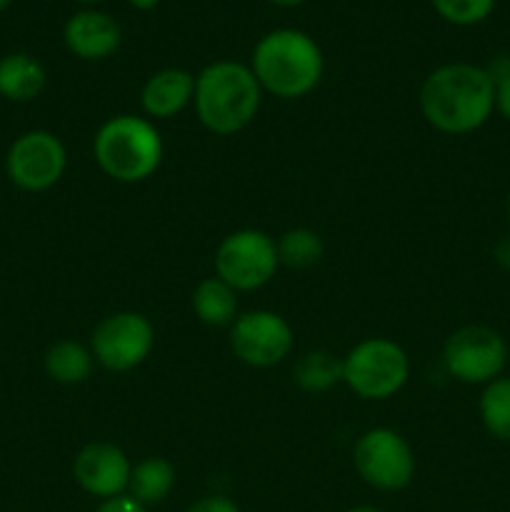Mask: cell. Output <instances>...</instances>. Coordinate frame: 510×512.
<instances>
[{"mask_svg": "<svg viewBox=\"0 0 510 512\" xmlns=\"http://www.w3.org/2000/svg\"><path fill=\"white\" fill-rule=\"evenodd\" d=\"M420 110L440 133L465 135L483 128L495 110V83L488 68L473 63L435 68L420 88Z\"/></svg>", "mask_w": 510, "mask_h": 512, "instance_id": "6da1fadb", "label": "cell"}, {"mask_svg": "<svg viewBox=\"0 0 510 512\" xmlns=\"http://www.w3.org/2000/svg\"><path fill=\"white\" fill-rule=\"evenodd\" d=\"M195 113L215 135H233L248 128L263 103V88L250 65L215 60L195 78Z\"/></svg>", "mask_w": 510, "mask_h": 512, "instance_id": "7a4b0ae2", "label": "cell"}, {"mask_svg": "<svg viewBox=\"0 0 510 512\" xmlns=\"http://www.w3.org/2000/svg\"><path fill=\"white\" fill-rule=\"evenodd\" d=\"M323 50L308 33L295 28H278L255 43L250 70L260 88L275 98H303L323 78Z\"/></svg>", "mask_w": 510, "mask_h": 512, "instance_id": "3957f363", "label": "cell"}, {"mask_svg": "<svg viewBox=\"0 0 510 512\" xmlns=\"http://www.w3.org/2000/svg\"><path fill=\"white\" fill-rule=\"evenodd\" d=\"M95 163L118 183L148 180L163 160V138L148 118L115 115L100 125L93 143Z\"/></svg>", "mask_w": 510, "mask_h": 512, "instance_id": "277c9868", "label": "cell"}, {"mask_svg": "<svg viewBox=\"0 0 510 512\" xmlns=\"http://www.w3.org/2000/svg\"><path fill=\"white\" fill-rule=\"evenodd\" d=\"M410 375V360L398 343L388 338H368L343 358V383L358 398H393Z\"/></svg>", "mask_w": 510, "mask_h": 512, "instance_id": "5b68a950", "label": "cell"}, {"mask_svg": "<svg viewBox=\"0 0 510 512\" xmlns=\"http://www.w3.org/2000/svg\"><path fill=\"white\" fill-rule=\"evenodd\" d=\"M508 343L488 325H463L443 345V363L450 378L465 385H488L505 370Z\"/></svg>", "mask_w": 510, "mask_h": 512, "instance_id": "8992f818", "label": "cell"}, {"mask_svg": "<svg viewBox=\"0 0 510 512\" xmlns=\"http://www.w3.org/2000/svg\"><path fill=\"white\" fill-rule=\"evenodd\" d=\"M278 245L263 230H235L215 250V275L240 290H258L275 278Z\"/></svg>", "mask_w": 510, "mask_h": 512, "instance_id": "52a82bcc", "label": "cell"}, {"mask_svg": "<svg viewBox=\"0 0 510 512\" xmlns=\"http://www.w3.org/2000/svg\"><path fill=\"white\" fill-rule=\"evenodd\" d=\"M155 345V328L143 313L123 310L98 323L90 338L93 358L113 373H128L145 363Z\"/></svg>", "mask_w": 510, "mask_h": 512, "instance_id": "ba28073f", "label": "cell"}, {"mask_svg": "<svg viewBox=\"0 0 510 512\" xmlns=\"http://www.w3.org/2000/svg\"><path fill=\"white\" fill-rule=\"evenodd\" d=\"M68 153L63 140L50 130H28L18 135L5 155V170L13 185L28 193H43L63 178Z\"/></svg>", "mask_w": 510, "mask_h": 512, "instance_id": "9c48e42d", "label": "cell"}, {"mask_svg": "<svg viewBox=\"0 0 510 512\" xmlns=\"http://www.w3.org/2000/svg\"><path fill=\"white\" fill-rule=\"evenodd\" d=\"M353 463L360 478L378 490L405 488L415 475V455L408 440L390 428H373L360 435Z\"/></svg>", "mask_w": 510, "mask_h": 512, "instance_id": "30bf717a", "label": "cell"}, {"mask_svg": "<svg viewBox=\"0 0 510 512\" xmlns=\"http://www.w3.org/2000/svg\"><path fill=\"white\" fill-rule=\"evenodd\" d=\"M230 348L235 358L253 368H273L293 350V328L270 310H250L230 325Z\"/></svg>", "mask_w": 510, "mask_h": 512, "instance_id": "8fae6325", "label": "cell"}, {"mask_svg": "<svg viewBox=\"0 0 510 512\" xmlns=\"http://www.w3.org/2000/svg\"><path fill=\"white\" fill-rule=\"evenodd\" d=\"M128 455L113 443H90L78 453L73 463V475L85 493L95 498H118L128 490L130 483Z\"/></svg>", "mask_w": 510, "mask_h": 512, "instance_id": "7c38bea8", "label": "cell"}, {"mask_svg": "<svg viewBox=\"0 0 510 512\" xmlns=\"http://www.w3.org/2000/svg\"><path fill=\"white\" fill-rule=\"evenodd\" d=\"M65 48L80 60H105L123 43V30L113 15L85 8L68 18L63 28Z\"/></svg>", "mask_w": 510, "mask_h": 512, "instance_id": "4fadbf2b", "label": "cell"}, {"mask_svg": "<svg viewBox=\"0 0 510 512\" xmlns=\"http://www.w3.org/2000/svg\"><path fill=\"white\" fill-rule=\"evenodd\" d=\"M195 95V75L183 68H165L150 75L140 93V103L150 118H175Z\"/></svg>", "mask_w": 510, "mask_h": 512, "instance_id": "5bb4252c", "label": "cell"}, {"mask_svg": "<svg viewBox=\"0 0 510 512\" xmlns=\"http://www.w3.org/2000/svg\"><path fill=\"white\" fill-rule=\"evenodd\" d=\"M43 63L28 53H10L0 58V98L10 103H30L45 88Z\"/></svg>", "mask_w": 510, "mask_h": 512, "instance_id": "9a60e30c", "label": "cell"}, {"mask_svg": "<svg viewBox=\"0 0 510 512\" xmlns=\"http://www.w3.org/2000/svg\"><path fill=\"white\" fill-rule=\"evenodd\" d=\"M193 310L205 325L213 328L233 325V320L238 318V290L230 288L218 275L205 278L193 290Z\"/></svg>", "mask_w": 510, "mask_h": 512, "instance_id": "2e32d148", "label": "cell"}, {"mask_svg": "<svg viewBox=\"0 0 510 512\" xmlns=\"http://www.w3.org/2000/svg\"><path fill=\"white\" fill-rule=\"evenodd\" d=\"M93 350L75 340H60L45 353V373L60 385H80L93 373Z\"/></svg>", "mask_w": 510, "mask_h": 512, "instance_id": "e0dca14e", "label": "cell"}, {"mask_svg": "<svg viewBox=\"0 0 510 512\" xmlns=\"http://www.w3.org/2000/svg\"><path fill=\"white\" fill-rule=\"evenodd\" d=\"M175 485V468L165 458H145L130 470L128 495L140 505H155L168 498Z\"/></svg>", "mask_w": 510, "mask_h": 512, "instance_id": "ac0fdd59", "label": "cell"}, {"mask_svg": "<svg viewBox=\"0 0 510 512\" xmlns=\"http://www.w3.org/2000/svg\"><path fill=\"white\" fill-rule=\"evenodd\" d=\"M480 420L493 438L510 443V378H495L480 393Z\"/></svg>", "mask_w": 510, "mask_h": 512, "instance_id": "d6986e66", "label": "cell"}, {"mask_svg": "<svg viewBox=\"0 0 510 512\" xmlns=\"http://www.w3.org/2000/svg\"><path fill=\"white\" fill-rule=\"evenodd\" d=\"M295 383L308 393H323L333 388L338 380H343V360L335 358L328 350H313L303 355L293 370Z\"/></svg>", "mask_w": 510, "mask_h": 512, "instance_id": "ffe728a7", "label": "cell"}, {"mask_svg": "<svg viewBox=\"0 0 510 512\" xmlns=\"http://www.w3.org/2000/svg\"><path fill=\"white\" fill-rule=\"evenodd\" d=\"M278 258L280 263L288 268H310L318 263L325 253V245L315 230L308 228H295L280 235L278 243Z\"/></svg>", "mask_w": 510, "mask_h": 512, "instance_id": "44dd1931", "label": "cell"}, {"mask_svg": "<svg viewBox=\"0 0 510 512\" xmlns=\"http://www.w3.org/2000/svg\"><path fill=\"white\" fill-rule=\"evenodd\" d=\"M430 3L445 23L468 28V25L483 23L495 10L498 0H430Z\"/></svg>", "mask_w": 510, "mask_h": 512, "instance_id": "7402d4cb", "label": "cell"}, {"mask_svg": "<svg viewBox=\"0 0 510 512\" xmlns=\"http://www.w3.org/2000/svg\"><path fill=\"white\" fill-rule=\"evenodd\" d=\"M188 512H240V510L230 498H223V495H208V498L190 505Z\"/></svg>", "mask_w": 510, "mask_h": 512, "instance_id": "603a6c76", "label": "cell"}, {"mask_svg": "<svg viewBox=\"0 0 510 512\" xmlns=\"http://www.w3.org/2000/svg\"><path fill=\"white\" fill-rule=\"evenodd\" d=\"M495 110L510 123V73L495 80Z\"/></svg>", "mask_w": 510, "mask_h": 512, "instance_id": "cb8c5ba5", "label": "cell"}, {"mask_svg": "<svg viewBox=\"0 0 510 512\" xmlns=\"http://www.w3.org/2000/svg\"><path fill=\"white\" fill-rule=\"evenodd\" d=\"M98 512H148L145 505H140L138 500L130 498V495H118V498H110L100 505Z\"/></svg>", "mask_w": 510, "mask_h": 512, "instance_id": "d4e9b609", "label": "cell"}, {"mask_svg": "<svg viewBox=\"0 0 510 512\" xmlns=\"http://www.w3.org/2000/svg\"><path fill=\"white\" fill-rule=\"evenodd\" d=\"M493 258H495V263L500 265V268L510 270V235H503V238L495 243Z\"/></svg>", "mask_w": 510, "mask_h": 512, "instance_id": "484cf974", "label": "cell"}, {"mask_svg": "<svg viewBox=\"0 0 510 512\" xmlns=\"http://www.w3.org/2000/svg\"><path fill=\"white\" fill-rule=\"evenodd\" d=\"M130 8L135 10H143V13H148V10H155L160 5V0H128Z\"/></svg>", "mask_w": 510, "mask_h": 512, "instance_id": "4316f807", "label": "cell"}, {"mask_svg": "<svg viewBox=\"0 0 510 512\" xmlns=\"http://www.w3.org/2000/svg\"><path fill=\"white\" fill-rule=\"evenodd\" d=\"M268 3H273V5H280V8H295V5L305 3V0H268Z\"/></svg>", "mask_w": 510, "mask_h": 512, "instance_id": "83f0119b", "label": "cell"}, {"mask_svg": "<svg viewBox=\"0 0 510 512\" xmlns=\"http://www.w3.org/2000/svg\"><path fill=\"white\" fill-rule=\"evenodd\" d=\"M348 512H383V510H375V508H370V505H360V508H353Z\"/></svg>", "mask_w": 510, "mask_h": 512, "instance_id": "f1b7e54d", "label": "cell"}, {"mask_svg": "<svg viewBox=\"0 0 510 512\" xmlns=\"http://www.w3.org/2000/svg\"><path fill=\"white\" fill-rule=\"evenodd\" d=\"M10 3H13V0H0V13H3V10H5V8H8V5H10Z\"/></svg>", "mask_w": 510, "mask_h": 512, "instance_id": "f546056e", "label": "cell"}, {"mask_svg": "<svg viewBox=\"0 0 510 512\" xmlns=\"http://www.w3.org/2000/svg\"><path fill=\"white\" fill-rule=\"evenodd\" d=\"M78 3H85V5H95V3H103V0H78Z\"/></svg>", "mask_w": 510, "mask_h": 512, "instance_id": "4dcf8cb0", "label": "cell"}, {"mask_svg": "<svg viewBox=\"0 0 510 512\" xmlns=\"http://www.w3.org/2000/svg\"><path fill=\"white\" fill-rule=\"evenodd\" d=\"M505 213H508V220H510V193H508V200H505Z\"/></svg>", "mask_w": 510, "mask_h": 512, "instance_id": "1f68e13d", "label": "cell"}]
</instances>
